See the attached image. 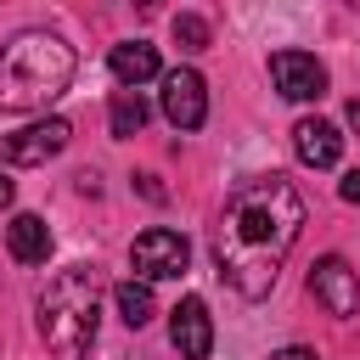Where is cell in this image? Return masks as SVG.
<instances>
[{"instance_id": "obj_1", "label": "cell", "mask_w": 360, "mask_h": 360, "mask_svg": "<svg viewBox=\"0 0 360 360\" xmlns=\"http://www.w3.org/2000/svg\"><path fill=\"white\" fill-rule=\"evenodd\" d=\"M298 225H304V197L292 191V180H281V174L242 180L225 197V214H219V231H214V264H219V276L248 304H259L276 287L281 259L298 242Z\"/></svg>"}, {"instance_id": "obj_2", "label": "cell", "mask_w": 360, "mask_h": 360, "mask_svg": "<svg viewBox=\"0 0 360 360\" xmlns=\"http://www.w3.org/2000/svg\"><path fill=\"white\" fill-rule=\"evenodd\" d=\"M68 84H73V51L56 34L28 28L0 45V107L6 112H34L56 101Z\"/></svg>"}, {"instance_id": "obj_3", "label": "cell", "mask_w": 360, "mask_h": 360, "mask_svg": "<svg viewBox=\"0 0 360 360\" xmlns=\"http://www.w3.org/2000/svg\"><path fill=\"white\" fill-rule=\"evenodd\" d=\"M96 270L90 264H68V270H56V281L39 292V304H34V326H39V338H45V349H51V360H84L90 354V343H96Z\"/></svg>"}, {"instance_id": "obj_4", "label": "cell", "mask_w": 360, "mask_h": 360, "mask_svg": "<svg viewBox=\"0 0 360 360\" xmlns=\"http://www.w3.org/2000/svg\"><path fill=\"white\" fill-rule=\"evenodd\" d=\"M129 264H135L146 281H174V276H186V264H191V242H186L180 231L152 225V231H141V236H135Z\"/></svg>"}, {"instance_id": "obj_5", "label": "cell", "mask_w": 360, "mask_h": 360, "mask_svg": "<svg viewBox=\"0 0 360 360\" xmlns=\"http://www.w3.org/2000/svg\"><path fill=\"white\" fill-rule=\"evenodd\" d=\"M270 79L287 101H321L326 96V68L309 51H276L270 56Z\"/></svg>"}, {"instance_id": "obj_6", "label": "cell", "mask_w": 360, "mask_h": 360, "mask_svg": "<svg viewBox=\"0 0 360 360\" xmlns=\"http://www.w3.org/2000/svg\"><path fill=\"white\" fill-rule=\"evenodd\" d=\"M163 118L174 129H197L208 118V84H202V73H191V68L163 73Z\"/></svg>"}, {"instance_id": "obj_7", "label": "cell", "mask_w": 360, "mask_h": 360, "mask_svg": "<svg viewBox=\"0 0 360 360\" xmlns=\"http://www.w3.org/2000/svg\"><path fill=\"white\" fill-rule=\"evenodd\" d=\"M68 141H73V124H68V118H45V124H28V129H17V135H0V158H6V163H45V158H56Z\"/></svg>"}, {"instance_id": "obj_8", "label": "cell", "mask_w": 360, "mask_h": 360, "mask_svg": "<svg viewBox=\"0 0 360 360\" xmlns=\"http://www.w3.org/2000/svg\"><path fill=\"white\" fill-rule=\"evenodd\" d=\"M309 292H315L332 315H354V309H360V276H354L338 253H326V259L309 270Z\"/></svg>"}, {"instance_id": "obj_9", "label": "cell", "mask_w": 360, "mask_h": 360, "mask_svg": "<svg viewBox=\"0 0 360 360\" xmlns=\"http://www.w3.org/2000/svg\"><path fill=\"white\" fill-rule=\"evenodd\" d=\"M169 338H174V349H180L186 360H208V349H214L208 304H202V298H180V304L169 309Z\"/></svg>"}, {"instance_id": "obj_10", "label": "cell", "mask_w": 360, "mask_h": 360, "mask_svg": "<svg viewBox=\"0 0 360 360\" xmlns=\"http://www.w3.org/2000/svg\"><path fill=\"white\" fill-rule=\"evenodd\" d=\"M292 152H298V163H309V169H332V163L343 158V135H338V124H326V118H298V124H292Z\"/></svg>"}, {"instance_id": "obj_11", "label": "cell", "mask_w": 360, "mask_h": 360, "mask_svg": "<svg viewBox=\"0 0 360 360\" xmlns=\"http://www.w3.org/2000/svg\"><path fill=\"white\" fill-rule=\"evenodd\" d=\"M6 248H11L17 264H45V253H51L45 219H39V214H17V219L6 225Z\"/></svg>"}, {"instance_id": "obj_12", "label": "cell", "mask_w": 360, "mask_h": 360, "mask_svg": "<svg viewBox=\"0 0 360 360\" xmlns=\"http://www.w3.org/2000/svg\"><path fill=\"white\" fill-rule=\"evenodd\" d=\"M112 79H118L124 90L158 79V51H152L146 39H124V45H112Z\"/></svg>"}, {"instance_id": "obj_13", "label": "cell", "mask_w": 360, "mask_h": 360, "mask_svg": "<svg viewBox=\"0 0 360 360\" xmlns=\"http://www.w3.org/2000/svg\"><path fill=\"white\" fill-rule=\"evenodd\" d=\"M112 298H118L124 326H146V321H152V287H146V281H118Z\"/></svg>"}, {"instance_id": "obj_14", "label": "cell", "mask_w": 360, "mask_h": 360, "mask_svg": "<svg viewBox=\"0 0 360 360\" xmlns=\"http://www.w3.org/2000/svg\"><path fill=\"white\" fill-rule=\"evenodd\" d=\"M146 124V101H141V90H118L112 96V135H135Z\"/></svg>"}, {"instance_id": "obj_15", "label": "cell", "mask_w": 360, "mask_h": 360, "mask_svg": "<svg viewBox=\"0 0 360 360\" xmlns=\"http://www.w3.org/2000/svg\"><path fill=\"white\" fill-rule=\"evenodd\" d=\"M174 39H180V51H208V22L191 17V11H180L174 17Z\"/></svg>"}, {"instance_id": "obj_16", "label": "cell", "mask_w": 360, "mask_h": 360, "mask_svg": "<svg viewBox=\"0 0 360 360\" xmlns=\"http://www.w3.org/2000/svg\"><path fill=\"white\" fill-rule=\"evenodd\" d=\"M135 186H141V197H146V202H163V197H169V191L158 186V174H135Z\"/></svg>"}, {"instance_id": "obj_17", "label": "cell", "mask_w": 360, "mask_h": 360, "mask_svg": "<svg viewBox=\"0 0 360 360\" xmlns=\"http://www.w3.org/2000/svg\"><path fill=\"white\" fill-rule=\"evenodd\" d=\"M338 191H343V202H360V169H349V174H343V186H338Z\"/></svg>"}, {"instance_id": "obj_18", "label": "cell", "mask_w": 360, "mask_h": 360, "mask_svg": "<svg viewBox=\"0 0 360 360\" xmlns=\"http://www.w3.org/2000/svg\"><path fill=\"white\" fill-rule=\"evenodd\" d=\"M270 360H315V349H281V354H270Z\"/></svg>"}, {"instance_id": "obj_19", "label": "cell", "mask_w": 360, "mask_h": 360, "mask_svg": "<svg viewBox=\"0 0 360 360\" xmlns=\"http://www.w3.org/2000/svg\"><path fill=\"white\" fill-rule=\"evenodd\" d=\"M11 197H17V186H11V174H0V208H6Z\"/></svg>"}, {"instance_id": "obj_20", "label": "cell", "mask_w": 360, "mask_h": 360, "mask_svg": "<svg viewBox=\"0 0 360 360\" xmlns=\"http://www.w3.org/2000/svg\"><path fill=\"white\" fill-rule=\"evenodd\" d=\"M349 124H354V129H360V101H349Z\"/></svg>"}]
</instances>
